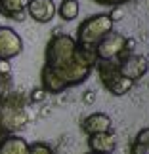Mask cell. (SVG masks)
Returning a JSON list of instances; mask_svg holds the SVG:
<instances>
[{
  "label": "cell",
  "instance_id": "cell-2",
  "mask_svg": "<svg viewBox=\"0 0 149 154\" xmlns=\"http://www.w3.org/2000/svg\"><path fill=\"white\" fill-rule=\"evenodd\" d=\"M25 99L19 93H2L0 95V122L8 131H17L27 124Z\"/></svg>",
  "mask_w": 149,
  "mask_h": 154
},
{
  "label": "cell",
  "instance_id": "cell-14",
  "mask_svg": "<svg viewBox=\"0 0 149 154\" xmlns=\"http://www.w3.org/2000/svg\"><path fill=\"white\" fill-rule=\"evenodd\" d=\"M80 6L76 0H61V4L57 6V15L61 17L63 21H73L79 17Z\"/></svg>",
  "mask_w": 149,
  "mask_h": 154
},
{
  "label": "cell",
  "instance_id": "cell-1",
  "mask_svg": "<svg viewBox=\"0 0 149 154\" xmlns=\"http://www.w3.org/2000/svg\"><path fill=\"white\" fill-rule=\"evenodd\" d=\"M115 23L111 21L109 14H96L84 19L76 29V44L84 46V48H96V44L107 32L113 31Z\"/></svg>",
  "mask_w": 149,
  "mask_h": 154
},
{
  "label": "cell",
  "instance_id": "cell-16",
  "mask_svg": "<svg viewBox=\"0 0 149 154\" xmlns=\"http://www.w3.org/2000/svg\"><path fill=\"white\" fill-rule=\"evenodd\" d=\"M132 86H134V80H130L126 78V76H121V78H117L113 84H109L105 88L107 91L111 93V95H117V97H121L124 95V93H128L130 90H132Z\"/></svg>",
  "mask_w": 149,
  "mask_h": 154
},
{
  "label": "cell",
  "instance_id": "cell-19",
  "mask_svg": "<svg viewBox=\"0 0 149 154\" xmlns=\"http://www.w3.org/2000/svg\"><path fill=\"white\" fill-rule=\"evenodd\" d=\"M109 17H111V21H113V23L121 21L122 17H124V10H122V6H113V10L109 11Z\"/></svg>",
  "mask_w": 149,
  "mask_h": 154
},
{
  "label": "cell",
  "instance_id": "cell-10",
  "mask_svg": "<svg viewBox=\"0 0 149 154\" xmlns=\"http://www.w3.org/2000/svg\"><path fill=\"white\" fill-rule=\"evenodd\" d=\"M40 80H42V88L48 93H63L69 88L67 82L57 74V70L52 69L50 65H46V63H44L42 70H40Z\"/></svg>",
  "mask_w": 149,
  "mask_h": 154
},
{
  "label": "cell",
  "instance_id": "cell-13",
  "mask_svg": "<svg viewBox=\"0 0 149 154\" xmlns=\"http://www.w3.org/2000/svg\"><path fill=\"white\" fill-rule=\"evenodd\" d=\"M27 2L29 0H0V14L14 21H21L25 19Z\"/></svg>",
  "mask_w": 149,
  "mask_h": 154
},
{
  "label": "cell",
  "instance_id": "cell-15",
  "mask_svg": "<svg viewBox=\"0 0 149 154\" xmlns=\"http://www.w3.org/2000/svg\"><path fill=\"white\" fill-rule=\"evenodd\" d=\"M130 154H149V128L141 129L130 145Z\"/></svg>",
  "mask_w": 149,
  "mask_h": 154
},
{
  "label": "cell",
  "instance_id": "cell-4",
  "mask_svg": "<svg viewBox=\"0 0 149 154\" xmlns=\"http://www.w3.org/2000/svg\"><path fill=\"white\" fill-rule=\"evenodd\" d=\"M126 44L128 38L121 32H107L103 38L96 44V55L98 59H115L118 57L122 51H126Z\"/></svg>",
  "mask_w": 149,
  "mask_h": 154
},
{
  "label": "cell",
  "instance_id": "cell-17",
  "mask_svg": "<svg viewBox=\"0 0 149 154\" xmlns=\"http://www.w3.org/2000/svg\"><path fill=\"white\" fill-rule=\"evenodd\" d=\"M29 154H53V150H52V146L48 143L37 141V143L29 145Z\"/></svg>",
  "mask_w": 149,
  "mask_h": 154
},
{
  "label": "cell",
  "instance_id": "cell-20",
  "mask_svg": "<svg viewBox=\"0 0 149 154\" xmlns=\"http://www.w3.org/2000/svg\"><path fill=\"white\" fill-rule=\"evenodd\" d=\"M11 72V65L6 59H0V76H10Z\"/></svg>",
  "mask_w": 149,
  "mask_h": 154
},
{
  "label": "cell",
  "instance_id": "cell-5",
  "mask_svg": "<svg viewBox=\"0 0 149 154\" xmlns=\"http://www.w3.org/2000/svg\"><path fill=\"white\" fill-rule=\"evenodd\" d=\"M121 61H118V69H121V74L126 76L130 80H140L141 76H145V72L149 70V61L145 55H140V53H128L124 55V51L121 53Z\"/></svg>",
  "mask_w": 149,
  "mask_h": 154
},
{
  "label": "cell",
  "instance_id": "cell-23",
  "mask_svg": "<svg viewBox=\"0 0 149 154\" xmlns=\"http://www.w3.org/2000/svg\"><path fill=\"white\" fill-rule=\"evenodd\" d=\"M8 133H10V131H8V129L4 128V124L0 122V141H2V139H4V137H6V135H8Z\"/></svg>",
  "mask_w": 149,
  "mask_h": 154
},
{
  "label": "cell",
  "instance_id": "cell-12",
  "mask_svg": "<svg viewBox=\"0 0 149 154\" xmlns=\"http://www.w3.org/2000/svg\"><path fill=\"white\" fill-rule=\"evenodd\" d=\"M0 154H29V143L21 135L8 133L0 141Z\"/></svg>",
  "mask_w": 149,
  "mask_h": 154
},
{
  "label": "cell",
  "instance_id": "cell-6",
  "mask_svg": "<svg viewBox=\"0 0 149 154\" xmlns=\"http://www.w3.org/2000/svg\"><path fill=\"white\" fill-rule=\"evenodd\" d=\"M23 51V40L14 29L10 27H0V59H10L17 57Z\"/></svg>",
  "mask_w": 149,
  "mask_h": 154
},
{
  "label": "cell",
  "instance_id": "cell-18",
  "mask_svg": "<svg viewBox=\"0 0 149 154\" xmlns=\"http://www.w3.org/2000/svg\"><path fill=\"white\" fill-rule=\"evenodd\" d=\"M46 97H48V91H46L44 88H37V90L31 91V101L33 103H42V101H46Z\"/></svg>",
  "mask_w": 149,
  "mask_h": 154
},
{
  "label": "cell",
  "instance_id": "cell-11",
  "mask_svg": "<svg viewBox=\"0 0 149 154\" xmlns=\"http://www.w3.org/2000/svg\"><path fill=\"white\" fill-rule=\"evenodd\" d=\"M94 69L98 70V76L101 80V84L105 88L113 84L117 78H121V69H118V63H115V59H98Z\"/></svg>",
  "mask_w": 149,
  "mask_h": 154
},
{
  "label": "cell",
  "instance_id": "cell-25",
  "mask_svg": "<svg viewBox=\"0 0 149 154\" xmlns=\"http://www.w3.org/2000/svg\"><path fill=\"white\" fill-rule=\"evenodd\" d=\"M88 154H101V152H88ZM107 154H111V152H107Z\"/></svg>",
  "mask_w": 149,
  "mask_h": 154
},
{
  "label": "cell",
  "instance_id": "cell-22",
  "mask_svg": "<svg viewBox=\"0 0 149 154\" xmlns=\"http://www.w3.org/2000/svg\"><path fill=\"white\" fill-rule=\"evenodd\" d=\"M82 99H84V103H94V101H96V93H94L92 90H88Z\"/></svg>",
  "mask_w": 149,
  "mask_h": 154
},
{
  "label": "cell",
  "instance_id": "cell-8",
  "mask_svg": "<svg viewBox=\"0 0 149 154\" xmlns=\"http://www.w3.org/2000/svg\"><path fill=\"white\" fill-rule=\"evenodd\" d=\"M88 149H90V152H101V154L113 152L117 149V135L113 131L88 135Z\"/></svg>",
  "mask_w": 149,
  "mask_h": 154
},
{
  "label": "cell",
  "instance_id": "cell-26",
  "mask_svg": "<svg viewBox=\"0 0 149 154\" xmlns=\"http://www.w3.org/2000/svg\"><path fill=\"white\" fill-rule=\"evenodd\" d=\"M147 88H149V84H147Z\"/></svg>",
  "mask_w": 149,
  "mask_h": 154
},
{
  "label": "cell",
  "instance_id": "cell-9",
  "mask_svg": "<svg viewBox=\"0 0 149 154\" xmlns=\"http://www.w3.org/2000/svg\"><path fill=\"white\" fill-rule=\"evenodd\" d=\"M111 126H113V120L105 112H94V114L86 116L82 120L80 128L86 135H94V133H101V131H111Z\"/></svg>",
  "mask_w": 149,
  "mask_h": 154
},
{
  "label": "cell",
  "instance_id": "cell-24",
  "mask_svg": "<svg viewBox=\"0 0 149 154\" xmlns=\"http://www.w3.org/2000/svg\"><path fill=\"white\" fill-rule=\"evenodd\" d=\"M8 78H10V76H0V84H4V82L8 80Z\"/></svg>",
  "mask_w": 149,
  "mask_h": 154
},
{
  "label": "cell",
  "instance_id": "cell-3",
  "mask_svg": "<svg viewBox=\"0 0 149 154\" xmlns=\"http://www.w3.org/2000/svg\"><path fill=\"white\" fill-rule=\"evenodd\" d=\"M76 48H79L76 40L71 38L69 34H53L46 44V65H50L52 69L65 67L69 61L75 59Z\"/></svg>",
  "mask_w": 149,
  "mask_h": 154
},
{
  "label": "cell",
  "instance_id": "cell-7",
  "mask_svg": "<svg viewBox=\"0 0 149 154\" xmlns=\"http://www.w3.org/2000/svg\"><path fill=\"white\" fill-rule=\"evenodd\" d=\"M27 14L37 23H50L57 14V6L53 4V0H29Z\"/></svg>",
  "mask_w": 149,
  "mask_h": 154
},
{
  "label": "cell",
  "instance_id": "cell-21",
  "mask_svg": "<svg viewBox=\"0 0 149 154\" xmlns=\"http://www.w3.org/2000/svg\"><path fill=\"white\" fill-rule=\"evenodd\" d=\"M96 4H103V6H122L130 2V0H94Z\"/></svg>",
  "mask_w": 149,
  "mask_h": 154
}]
</instances>
